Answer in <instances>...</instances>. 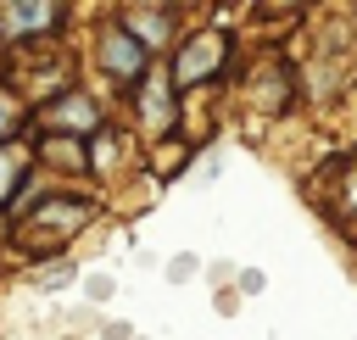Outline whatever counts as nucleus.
<instances>
[{
	"instance_id": "1a4fd4ad",
	"label": "nucleus",
	"mask_w": 357,
	"mask_h": 340,
	"mask_svg": "<svg viewBox=\"0 0 357 340\" xmlns=\"http://www.w3.org/2000/svg\"><path fill=\"white\" fill-rule=\"evenodd\" d=\"M167 273H173V279H190V273H195V256H178V262H173Z\"/></svg>"
},
{
	"instance_id": "0eeeda50",
	"label": "nucleus",
	"mask_w": 357,
	"mask_h": 340,
	"mask_svg": "<svg viewBox=\"0 0 357 340\" xmlns=\"http://www.w3.org/2000/svg\"><path fill=\"white\" fill-rule=\"evenodd\" d=\"M134 22H139V45H162V39H167V22H173V17H167V11H139Z\"/></svg>"
},
{
	"instance_id": "423d86ee",
	"label": "nucleus",
	"mask_w": 357,
	"mask_h": 340,
	"mask_svg": "<svg viewBox=\"0 0 357 340\" xmlns=\"http://www.w3.org/2000/svg\"><path fill=\"white\" fill-rule=\"evenodd\" d=\"M22 173H28V162H22V150H11V145H0V201L22 184Z\"/></svg>"
},
{
	"instance_id": "39448f33",
	"label": "nucleus",
	"mask_w": 357,
	"mask_h": 340,
	"mask_svg": "<svg viewBox=\"0 0 357 340\" xmlns=\"http://www.w3.org/2000/svg\"><path fill=\"white\" fill-rule=\"evenodd\" d=\"M139 106H145L151 128H167V111H173V100H167V78H151L145 95H139Z\"/></svg>"
},
{
	"instance_id": "f03ea898",
	"label": "nucleus",
	"mask_w": 357,
	"mask_h": 340,
	"mask_svg": "<svg viewBox=\"0 0 357 340\" xmlns=\"http://www.w3.org/2000/svg\"><path fill=\"white\" fill-rule=\"evenodd\" d=\"M218 61H223V33H201V39H190V45H184V56H178V67H173V78H178V84L212 78V72H218Z\"/></svg>"
},
{
	"instance_id": "7ed1b4c3",
	"label": "nucleus",
	"mask_w": 357,
	"mask_h": 340,
	"mask_svg": "<svg viewBox=\"0 0 357 340\" xmlns=\"http://www.w3.org/2000/svg\"><path fill=\"white\" fill-rule=\"evenodd\" d=\"M61 22V6H0V28L11 39H33V33H50Z\"/></svg>"
},
{
	"instance_id": "6e6552de",
	"label": "nucleus",
	"mask_w": 357,
	"mask_h": 340,
	"mask_svg": "<svg viewBox=\"0 0 357 340\" xmlns=\"http://www.w3.org/2000/svg\"><path fill=\"white\" fill-rule=\"evenodd\" d=\"M17 123H22V111H17V100L0 89V139H11V134H17Z\"/></svg>"
},
{
	"instance_id": "20e7f679",
	"label": "nucleus",
	"mask_w": 357,
	"mask_h": 340,
	"mask_svg": "<svg viewBox=\"0 0 357 340\" xmlns=\"http://www.w3.org/2000/svg\"><path fill=\"white\" fill-rule=\"evenodd\" d=\"M45 123L50 128H73V134H95V100L89 95H67V100H56L45 111Z\"/></svg>"
},
{
	"instance_id": "f257e3e1",
	"label": "nucleus",
	"mask_w": 357,
	"mask_h": 340,
	"mask_svg": "<svg viewBox=\"0 0 357 340\" xmlns=\"http://www.w3.org/2000/svg\"><path fill=\"white\" fill-rule=\"evenodd\" d=\"M100 67L112 72V78H134L139 67H145V45L128 33V28H106V39H100Z\"/></svg>"
}]
</instances>
